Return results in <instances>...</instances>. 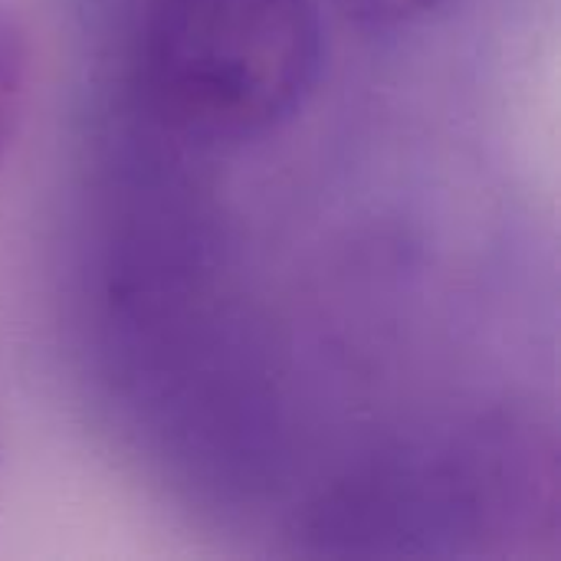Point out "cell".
<instances>
[{
    "label": "cell",
    "instance_id": "cell-1",
    "mask_svg": "<svg viewBox=\"0 0 561 561\" xmlns=\"http://www.w3.org/2000/svg\"><path fill=\"white\" fill-rule=\"evenodd\" d=\"M319 69L312 0H158L138 53V89L174 135L237 145L283 125Z\"/></svg>",
    "mask_w": 561,
    "mask_h": 561
},
{
    "label": "cell",
    "instance_id": "cell-3",
    "mask_svg": "<svg viewBox=\"0 0 561 561\" xmlns=\"http://www.w3.org/2000/svg\"><path fill=\"white\" fill-rule=\"evenodd\" d=\"M30 36L23 23L0 10V168L7 164L26 108L30 92Z\"/></svg>",
    "mask_w": 561,
    "mask_h": 561
},
{
    "label": "cell",
    "instance_id": "cell-2",
    "mask_svg": "<svg viewBox=\"0 0 561 561\" xmlns=\"http://www.w3.org/2000/svg\"><path fill=\"white\" fill-rule=\"evenodd\" d=\"M440 496L473 539L523 549L559 533V450L536 421L500 414L480 421L450 454Z\"/></svg>",
    "mask_w": 561,
    "mask_h": 561
},
{
    "label": "cell",
    "instance_id": "cell-4",
    "mask_svg": "<svg viewBox=\"0 0 561 561\" xmlns=\"http://www.w3.org/2000/svg\"><path fill=\"white\" fill-rule=\"evenodd\" d=\"M447 0H339L342 13L368 30H394L440 10Z\"/></svg>",
    "mask_w": 561,
    "mask_h": 561
}]
</instances>
